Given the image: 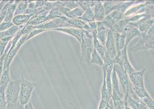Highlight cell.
<instances>
[{
    "instance_id": "1",
    "label": "cell",
    "mask_w": 154,
    "mask_h": 109,
    "mask_svg": "<svg viewBox=\"0 0 154 109\" xmlns=\"http://www.w3.org/2000/svg\"><path fill=\"white\" fill-rule=\"evenodd\" d=\"M36 86L35 83L28 81L23 75H22L19 99V102L22 106H24L29 102L32 92Z\"/></svg>"
},
{
    "instance_id": "2",
    "label": "cell",
    "mask_w": 154,
    "mask_h": 109,
    "mask_svg": "<svg viewBox=\"0 0 154 109\" xmlns=\"http://www.w3.org/2000/svg\"><path fill=\"white\" fill-rule=\"evenodd\" d=\"M20 87V79L11 80L5 92L6 104L19 101Z\"/></svg>"
},
{
    "instance_id": "3",
    "label": "cell",
    "mask_w": 154,
    "mask_h": 109,
    "mask_svg": "<svg viewBox=\"0 0 154 109\" xmlns=\"http://www.w3.org/2000/svg\"><path fill=\"white\" fill-rule=\"evenodd\" d=\"M80 44L81 59L90 65L91 55L94 48L93 37L88 36L84 33Z\"/></svg>"
},
{
    "instance_id": "4",
    "label": "cell",
    "mask_w": 154,
    "mask_h": 109,
    "mask_svg": "<svg viewBox=\"0 0 154 109\" xmlns=\"http://www.w3.org/2000/svg\"><path fill=\"white\" fill-rule=\"evenodd\" d=\"M116 72L123 93L124 99L129 95L130 81L128 75L124 68L117 64H114Z\"/></svg>"
},
{
    "instance_id": "5",
    "label": "cell",
    "mask_w": 154,
    "mask_h": 109,
    "mask_svg": "<svg viewBox=\"0 0 154 109\" xmlns=\"http://www.w3.org/2000/svg\"><path fill=\"white\" fill-rule=\"evenodd\" d=\"M63 27L72 26L63 19L57 18L47 21L43 23L35 25L34 28L47 31Z\"/></svg>"
},
{
    "instance_id": "6",
    "label": "cell",
    "mask_w": 154,
    "mask_h": 109,
    "mask_svg": "<svg viewBox=\"0 0 154 109\" xmlns=\"http://www.w3.org/2000/svg\"><path fill=\"white\" fill-rule=\"evenodd\" d=\"M128 24L137 28L140 33H146L154 25V17L146 15L138 21Z\"/></svg>"
},
{
    "instance_id": "7",
    "label": "cell",
    "mask_w": 154,
    "mask_h": 109,
    "mask_svg": "<svg viewBox=\"0 0 154 109\" xmlns=\"http://www.w3.org/2000/svg\"><path fill=\"white\" fill-rule=\"evenodd\" d=\"M105 47L107 54L112 59L116 57L117 54L114 41L113 33L110 30L108 32Z\"/></svg>"
},
{
    "instance_id": "8",
    "label": "cell",
    "mask_w": 154,
    "mask_h": 109,
    "mask_svg": "<svg viewBox=\"0 0 154 109\" xmlns=\"http://www.w3.org/2000/svg\"><path fill=\"white\" fill-rule=\"evenodd\" d=\"M123 15L120 11L114 10L106 15L102 21L106 27L110 29L114 23L122 19Z\"/></svg>"
},
{
    "instance_id": "9",
    "label": "cell",
    "mask_w": 154,
    "mask_h": 109,
    "mask_svg": "<svg viewBox=\"0 0 154 109\" xmlns=\"http://www.w3.org/2000/svg\"><path fill=\"white\" fill-rule=\"evenodd\" d=\"M62 32L75 37L81 43L84 35V32L81 29L72 27H63L52 30Z\"/></svg>"
},
{
    "instance_id": "10",
    "label": "cell",
    "mask_w": 154,
    "mask_h": 109,
    "mask_svg": "<svg viewBox=\"0 0 154 109\" xmlns=\"http://www.w3.org/2000/svg\"><path fill=\"white\" fill-rule=\"evenodd\" d=\"M146 69L136 71L128 75L129 80L134 87H142L144 86V75Z\"/></svg>"
},
{
    "instance_id": "11",
    "label": "cell",
    "mask_w": 154,
    "mask_h": 109,
    "mask_svg": "<svg viewBox=\"0 0 154 109\" xmlns=\"http://www.w3.org/2000/svg\"><path fill=\"white\" fill-rule=\"evenodd\" d=\"M94 19L96 22L102 21L105 16L104 8L102 1H95L93 7Z\"/></svg>"
},
{
    "instance_id": "12",
    "label": "cell",
    "mask_w": 154,
    "mask_h": 109,
    "mask_svg": "<svg viewBox=\"0 0 154 109\" xmlns=\"http://www.w3.org/2000/svg\"><path fill=\"white\" fill-rule=\"evenodd\" d=\"M11 81L9 70L4 69L0 77V94L4 95L5 90Z\"/></svg>"
},
{
    "instance_id": "13",
    "label": "cell",
    "mask_w": 154,
    "mask_h": 109,
    "mask_svg": "<svg viewBox=\"0 0 154 109\" xmlns=\"http://www.w3.org/2000/svg\"><path fill=\"white\" fill-rule=\"evenodd\" d=\"M144 2L140 3L137 5L134 6L129 8L124 13V16H132L134 15L143 14L145 12Z\"/></svg>"
},
{
    "instance_id": "14",
    "label": "cell",
    "mask_w": 154,
    "mask_h": 109,
    "mask_svg": "<svg viewBox=\"0 0 154 109\" xmlns=\"http://www.w3.org/2000/svg\"><path fill=\"white\" fill-rule=\"evenodd\" d=\"M97 33L92 34L94 48L103 60L106 55V50L105 47L99 42L97 39Z\"/></svg>"
},
{
    "instance_id": "15",
    "label": "cell",
    "mask_w": 154,
    "mask_h": 109,
    "mask_svg": "<svg viewBox=\"0 0 154 109\" xmlns=\"http://www.w3.org/2000/svg\"><path fill=\"white\" fill-rule=\"evenodd\" d=\"M127 47L125 46L122 50L123 52V67L126 71L128 75L136 71L130 63L128 58Z\"/></svg>"
},
{
    "instance_id": "16",
    "label": "cell",
    "mask_w": 154,
    "mask_h": 109,
    "mask_svg": "<svg viewBox=\"0 0 154 109\" xmlns=\"http://www.w3.org/2000/svg\"><path fill=\"white\" fill-rule=\"evenodd\" d=\"M113 35L117 52L122 51L125 46V35L122 33H113Z\"/></svg>"
},
{
    "instance_id": "17",
    "label": "cell",
    "mask_w": 154,
    "mask_h": 109,
    "mask_svg": "<svg viewBox=\"0 0 154 109\" xmlns=\"http://www.w3.org/2000/svg\"><path fill=\"white\" fill-rule=\"evenodd\" d=\"M111 78L112 92L116 93L119 97L122 99L124 95L120 90L119 82L114 66L111 73Z\"/></svg>"
},
{
    "instance_id": "18",
    "label": "cell",
    "mask_w": 154,
    "mask_h": 109,
    "mask_svg": "<svg viewBox=\"0 0 154 109\" xmlns=\"http://www.w3.org/2000/svg\"><path fill=\"white\" fill-rule=\"evenodd\" d=\"M90 64H96L99 66L102 69L104 68L103 59L94 48L91 54Z\"/></svg>"
},
{
    "instance_id": "19",
    "label": "cell",
    "mask_w": 154,
    "mask_h": 109,
    "mask_svg": "<svg viewBox=\"0 0 154 109\" xmlns=\"http://www.w3.org/2000/svg\"><path fill=\"white\" fill-rule=\"evenodd\" d=\"M141 33L136 27L133 26L125 35V46H127L130 42L134 37H140Z\"/></svg>"
},
{
    "instance_id": "20",
    "label": "cell",
    "mask_w": 154,
    "mask_h": 109,
    "mask_svg": "<svg viewBox=\"0 0 154 109\" xmlns=\"http://www.w3.org/2000/svg\"><path fill=\"white\" fill-rule=\"evenodd\" d=\"M84 12V10L80 7H78L67 11L64 15L68 19H75L81 17Z\"/></svg>"
},
{
    "instance_id": "21",
    "label": "cell",
    "mask_w": 154,
    "mask_h": 109,
    "mask_svg": "<svg viewBox=\"0 0 154 109\" xmlns=\"http://www.w3.org/2000/svg\"><path fill=\"white\" fill-rule=\"evenodd\" d=\"M120 1H104L103 5L105 16L113 11L116 10L117 5Z\"/></svg>"
},
{
    "instance_id": "22",
    "label": "cell",
    "mask_w": 154,
    "mask_h": 109,
    "mask_svg": "<svg viewBox=\"0 0 154 109\" xmlns=\"http://www.w3.org/2000/svg\"><path fill=\"white\" fill-rule=\"evenodd\" d=\"M135 1H120L117 6L116 10L123 14L129 7L135 3Z\"/></svg>"
},
{
    "instance_id": "23",
    "label": "cell",
    "mask_w": 154,
    "mask_h": 109,
    "mask_svg": "<svg viewBox=\"0 0 154 109\" xmlns=\"http://www.w3.org/2000/svg\"><path fill=\"white\" fill-rule=\"evenodd\" d=\"M132 88L136 95L139 99H142L145 97L150 96L145 86L136 87L132 85Z\"/></svg>"
},
{
    "instance_id": "24",
    "label": "cell",
    "mask_w": 154,
    "mask_h": 109,
    "mask_svg": "<svg viewBox=\"0 0 154 109\" xmlns=\"http://www.w3.org/2000/svg\"><path fill=\"white\" fill-rule=\"evenodd\" d=\"M102 70L103 73V80L101 89V99H109L106 80V72L105 68Z\"/></svg>"
},
{
    "instance_id": "25",
    "label": "cell",
    "mask_w": 154,
    "mask_h": 109,
    "mask_svg": "<svg viewBox=\"0 0 154 109\" xmlns=\"http://www.w3.org/2000/svg\"><path fill=\"white\" fill-rule=\"evenodd\" d=\"M94 13L92 8H89L85 11L80 17L77 18L82 19L87 22L94 19Z\"/></svg>"
},
{
    "instance_id": "26",
    "label": "cell",
    "mask_w": 154,
    "mask_h": 109,
    "mask_svg": "<svg viewBox=\"0 0 154 109\" xmlns=\"http://www.w3.org/2000/svg\"><path fill=\"white\" fill-rule=\"evenodd\" d=\"M109 29L102 30L97 31V37L99 42L105 47Z\"/></svg>"
},
{
    "instance_id": "27",
    "label": "cell",
    "mask_w": 154,
    "mask_h": 109,
    "mask_svg": "<svg viewBox=\"0 0 154 109\" xmlns=\"http://www.w3.org/2000/svg\"><path fill=\"white\" fill-rule=\"evenodd\" d=\"M95 1H77L79 6L83 10L85 11L88 9L91 8H93L94 7Z\"/></svg>"
},
{
    "instance_id": "28",
    "label": "cell",
    "mask_w": 154,
    "mask_h": 109,
    "mask_svg": "<svg viewBox=\"0 0 154 109\" xmlns=\"http://www.w3.org/2000/svg\"><path fill=\"white\" fill-rule=\"evenodd\" d=\"M112 72H106V80L109 99L111 98L112 93L111 78Z\"/></svg>"
},
{
    "instance_id": "29",
    "label": "cell",
    "mask_w": 154,
    "mask_h": 109,
    "mask_svg": "<svg viewBox=\"0 0 154 109\" xmlns=\"http://www.w3.org/2000/svg\"><path fill=\"white\" fill-rule=\"evenodd\" d=\"M22 106L19 100L16 102L7 103L5 109H21Z\"/></svg>"
},
{
    "instance_id": "30",
    "label": "cell",
    "mask_w": 154,
    "mask_h": 109,
    "mask_svg": "<svg viewBox=\"0 0 154 109\" xmlns=\"http://www.w3.org/2000/svg\"><path fill=\"white\" fill-rule=\"evenodd\" d=\"M64 7L70 10L79 7L77 1H66Z\"/></svg>"
},
{
    "instance_id": "31",
    "label": "cell",
    "mask_w": 154,
    "mask_h": 109,
    "mask_svg": "<svg viewBox=\"0 0 154 109\" xmlns=\"http://www.w3.org/2000/svg\"><path fill=\"white\" fill-rule=\"evenodd\" d=\"M143 102L149 109H154V102L152 98L150 97H145L142 99Z\"/></svg>"
},
{
    "instance_id": "32",
    "label": "cell",
    "mask_w": 154,
    "mask_h": 109,
    "mask_svg": "<svg viewBox=\"0 0 154 109\" xmlns=\"http://www.w3.org/2000/svg\"><path fill=\"white\" fill-rule=\"evenodd\" d=\"M109 101V99H101L98 109H104Z\"/></svg>"
},
{
    "instance_id": "33",
    "label": "cell",
    "mask_w": 154,
    "mask_h": 109,
    "mask_svg": "<svg viewBox=\"0 0 154 109\" xmlns=\"http://www.w3.org/2000/svg\"><path fill=\"white\" fill-rule=\"evenodd\" d=\"M6 103L5 95L0 94V109H5Z\"/></svg>"
},
{
    "instance_id": "34",
    "label": "cell",
    "mask_w": 154,
    "mask_h": 109,
    "mask_svg": "<svg viewBox=\"0 0 154 109\" xmlns=\"http://www.w3.org/2000/svg\"><path fill=\"white\" fill-rule=\"evenodd\" d=\"M24 109H35L30 102H29L23 106Z\"/></svg>"
},
{
    "instance_id": "35",
    "label": "cell",
    "mask_w": 154,
    "mask_h": 109,
    "mask_svg": "<svg viewBox=\"0 0 154 109\" xmlns=\"http://www.w3.org/2000/svg\"><path fill=\"white\" fill-rule=\"evenodd\" d=\"M21 109H24L23 106Z\"/></svg>"
}]
</instances>
